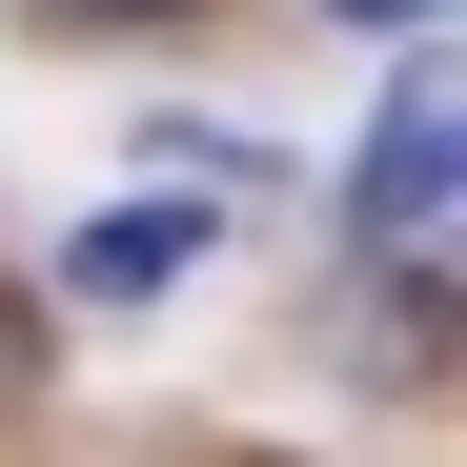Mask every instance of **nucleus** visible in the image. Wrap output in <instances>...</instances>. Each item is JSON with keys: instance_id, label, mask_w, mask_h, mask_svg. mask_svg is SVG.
<instances>
[{"instance_id": "f257e3e1", "label": "nucleus", "mask_w": 467, "mask_h": 467, "mask_svg": "<svg viewBox=\"0 0 467 467\" xmlns=\"http://www.w3.org/2000/svg\"><path fill=\"white\" fill-rule=\"evenodd\" d=\"M447 223H467V61H407L366 102V163H346V244L386 285H447Z\"/></svg>"}, {"instance_id": "f03ea898", "label": "nucleus", "mask_w": 467, "mask_h": 467, "mask_svg": "<svg viewBox=\"0 0 467 467\" xmlns=\"http://www.w3.org/2000/svg\"><path fill=\"white\" fill-rule=\"evenodd\" d=\"M203 265H223L203 203H82V223H61V305H82V326H163Z\"/></svg>"}, {"instance_id": "7ed1b4c3", "label": "nucleus", "mask_w": 467, "mask_h": 467, "mask_svg": "<svg viewBox=\"0 0 467 467\" xmlns=\"http://www.w3.org/2000/svg\"><path fill=\"white\" fill-rule=\"evenodd\" d=\"M61 21H183V0H61Z\"/></svg>"}, {"instance_id": "20e7f679", "label": "nucleus", "mask_w": 467, "mask_h": 467, "mask_svg": "<svg viewBox=\"0 0 467 467\" xmlns=\"http://www.w3.org/2000/svg\"><path fill=\"white\" fill-rule=\"evenodd\" d=\"M326 21H427V0H326Z\"/></svg>"}]
</instances>
